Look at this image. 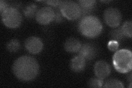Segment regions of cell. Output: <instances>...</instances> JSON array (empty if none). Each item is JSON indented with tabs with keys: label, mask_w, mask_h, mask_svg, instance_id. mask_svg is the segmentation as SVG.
Instances as JSON below:
<instances>
[{
	"label": "cell",
	"mask_w": 132,
	"mask_h": 88,
	"mask_svg": "<svg viewBox=\"0 0 132 88\" xmlns=\"http://www.w3.org/2000/svg\"><path fill=\"white\" fill-rule=\"evenodd\" d=\"M104 85L103 86L104 87H119L122 88L124 87V85L121 82H120L117 79H110L106 81Z\"/></svg>",
	"instance_id": "cell-17"
},
{
	"label": "cell",
	"mask_w": 132,
	"mask_h": 88,
	"mask_svg": "<svg viewBox=\"0 0 132 88\" xmlns=\"http://www.w3.org/2000/svg\"><path fill=\"white\" fill-rule=\"evenodd\" d=\"M20 44L19 41L16 39H12L7 44V49L11 52H15L20 49Z\"/></svg>",
	"instance_id": "cell-15"
},
{
	"label": "cell",
	"mask_w": 132,
	"mask_h": 88,
	"mask_svg": "<svg viewBox=\"0 0 132 88\" xmlns=\"http://www.w3.org/2000/svg\"><path fill=\"white\" fill-rule=\"evenodd\" d=\"M95 3L96 1L94 0H81L78 1V4L81 10V15L83 13H87L92 11Z\"/></svg>",
	"instance_id": "cell-13"
},
{
	"label": "cell",
	"mask_w": 132,
	"mask_h": 88,
	"mask_svg": "<svg viewBox=\"0 0 132 88\" xmlns=\"http://www.w3.org/2000/svg\"><path fill=\"white\" fill-rule=\"evenodd\" d=\"M119 46L118 42L115 40H111L108 44V48L111 51H117Z\"/></svg>",
	"instance_id": "cell-20"
},
{
	"label": "cell",
	"mask_w": 132,
	"mask_h": 88,
	"mask_svg": "<svg viewBox=\"0 0 132 88\" xmlns=\"http://www.w3.org/2000/svg\"><path fill=\"white\" fill-rule=\"evenodd\" d=\"M35 18L40 24L47 25L55 19V12L50 7H44L37 12Z\"/></svg>",
	"instance_id": "cell-7"
},
{
	"label": "cell",
	"mask_w": 132,
	"mask_h": 88,
	"mask_svg": "<svg viewBox=\"0 0 132 88\" xmlns=\"http://www.w3.org/2000/svg\"><path fill=\"white\" fill-rule=\"evenodd\" d=\"M94 72L97 78L104 79L111 73L110 66L106 61H98L94 66Z\"/></svg>",
	"instance_id": "cell-9"
},
{
	"label": "cell",
	"mask_w": 132,
	"mask_h": 88,
	"mask_svg": "<svg viewBox=\"0 0 132 88\" xmlns=\"http://www.w3.org/2000/svg\"><path fill=\"white\" fill-rule=\"evenodd\" d=\"M79 29L83 36L89 38H94L101 34L102 25L96 17L88 15L80 20Z\"/></svg>",
	"instance_id": "cell-2"
},
{
	"label": "cell",
	"mask_w": 132,
	"mask_h": 88,
	"mask_svg": "<svg viewBox=\"0 0 132 88\" xmlns=\"http://www.w3.org/2000/svg\"><path fill=\"white\" fill-rule=\"evenodd\" d=\"M113 64L115 69L121 73L130 72L132 66V54L131 51L127 49L119 50L113 56Z\"/></svg>",
	"instance_id": "cell-3"
},
{
	"label": "cell",
	"mask_w": 132,
	"mask_h": 88,
	"mask_svg": "<svg viewBox=\"0 0 132 88\" xmlns=\"http://www.w3.org/2000/svg\"><path fill=\"white\" fill-rule=\"evenodd\" d=\"M8 7H8V4L6 1H2V0L0 1V12H1V14L5 10H6Z\"/></svg>",
	"instance_id": "cell-21"
},
{
	"label": "cell",
	"mask_w": 132,
	"mask_h": 88,
	"mask_svg": "<svg viewBox=\"0 0 132 88\" xmlns=\"http://www.w3.org/2000/svg\"><path fill=\"white\" fill-rule=\"evenodd\" d=\"M25 47L29 52L32 54H38L42 51L43 43L39 37L31 36L26 40Z\"/></svg>",
	"instance_id": "cell-8"
},
{
	"label": "cell",
	"mask_w": 132,
	"mask_h": 88,
	"mask_svg": "<svg viewBox=\"0 0 132 88\" xmlns=\"http://www.w3.org/2000/svg\"><path fill=\"white\" fill-rule=\"evenodd\" d=\"M111 36L113 39V40L118 41L123 39L125 36L123 34L121 28H120L112 30L111 32Z\"/></svg>",
	"instance_id": "cell-19"
},
{
	"label": "cell",
	"mask_w": 132,
	"mask_h": 88,
	"mask_svg": "<svg viewBox=\"0 0 132 88\" xmlns=\"http://www.w3.org/2000/svg\"><path fill=\"white\" fill-rule=\"evenodd\" d=\"M104 18L106 23L112 28L118 27L122 21V15L120 11L113 7L109 8L105 10Z\"/></svg>",
	"instance_id": "cell-6"
},
{
	"label": "cell",
	"mask_w": 132,
	"mask_h": 88,
	"mask_svg": "<svg viewBox=\"0 0 132 88\" xmlns=\"http://www.w3.org/2000/svg\"><path fill=\"white\" fill-rule=\"evenodd\" d=\"M81 47L80 42L77 39L71 37L65 41L64 47L66 51L71 53L79 52Z\"/></svg>",
	"instance_id": "cell-11"
},
{
	"label": "cell",
	"mask_w": 132,
	"mask_h": 88,
	"mask_svg": "<svg viewBox=\"0 0 132 88\" xmlns=\"http://www.w3.org/2000/svg\"><path fill=\"white\" fill-rule=\"evenodd\" d=\"M131 28H132V23L131 21H126V22L123 24L122 27H121L122 32L124 35L125 36L129 37L130 38L131 37Z\"/></svg>",
	"instance_id": "cell-16"
},
{
	"label": "cell",
	"mask_w": 132,
	"mask_h": 88,
	"mask_svg": "<svg viewBox=\"0 0 132 88\" xmlns=\"http://www.w3.org/2000/svg\"><path fill=\"white\" fill-rule=\"evenodd\" d=\"M86 60L79 54L74 57L71 62V69L75 72H80L85 68Z\"/></svg>",
	"instance_id": "cell-12"
},
{
	"label": "cell",
	"mask_w": 132,
	"mask_h": 88,
	"mask_svg": "<svg viewBox=\"0 0 132 88\" xmlns=\"http://www.w3.org/2000/svg\"><path fill=\"white\" fill-rule=\"evenodd\" d=\"M2 21L5 26L10 28H18L22 23V17L15 8L10 7L1 14Z\"/></svg>",
	"instance_id": "cell-5"
},
{
	"label": "cell",
	"mask_w": 132,
	"mask_h": 88,
	"mask_svg": "<svg viewBox=\"0 0 132 88\" xmlns=\"http://www.w3.org/2000/svg\"><path fill=\"white\" fill-rule=\"evenodd\" d=\"M24 14L27 18H32L36 14L37 6L34 4H30L26 7L24 10Z\"/></svg>",
	"instance_id": "cell-14"
},
{
	"label": "cell",
	"mask_w": 132,
	"mask_h": 88,
	"mask_svg": "<svg viewBox=\"0 0 132 88\" xmlns=\"http://www.w3.org/2000/svg\"><path fill=\"white\" fill-rule=\"evenodd\" d=\"M79 54L84 57L85 60H92L95 57L96 49L94 46L90 44H85L81 45Z\"/></svg>",
	"instance_id": "cell-10"
},
{
	"label": "cell",
	"mask_w": 132,
	"mask_h": 88,
	"mask_svg": "<svg viewBox=\"0 0 132 88\" xmlns=\"http://www.w3.org/2000/svg\"><path fill=\"white\" fill-rule=\"evenodd\" d=\"M104 84L103 79L96 78L90 79L88 83V86L91 87H101Z\"/></svg>",
	"instance_id": "cell-18"
},
{
	"label": "cell",
	"mask_w": 132,
	"mask_h": 88,
	"mask_svg": "<svg viewBox=\"0 0 132 88\" xmlns=\"http://www.w3.org/2000/svg\"><path fill=\"white\" fill-rule=\"evenodd\" d=\"M61 13L69 20H76L81 16V10L79 4L71 1H62L59 6Z\"/></svg>",
	"instance_id": "cell-4"
},
{
	"label": "cell",
	"mask_w": 132,
	"mask_h": 88,
	"mask_svg": "<svg viewBox=\"0 0 132 88\" xmlns=\"http://www.w3.org/2000/svg\"><path fill=\"white\" fill-rule=\"evenodd\" d=\"M15 76L22 81H30L34 79L39 71V65L34 57L23 56L16 59L12 66Z\"/></svg>",
	"instance_id": "cell-1"
},
{
	"label": "cell",
	"mask_w": 132,
	"mask_h": 88,
	"mask_svg": "<svg viewBox=\"0 0 132 88\" xmlns=\"http://www.w3.org/2000/svg\"><path fill=\"white\" fill-rule=\"evenodd\" d=\"M62 1H45L47 5H50L53 7H56L57 6H60Z\"/></svg>",
	"instance_id": "cell-22"
}]
</instances>
